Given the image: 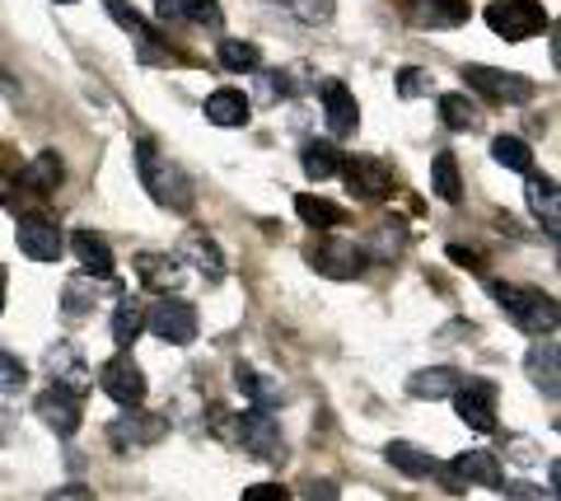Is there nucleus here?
Listing matches in <instances>:
<instances>
[{"label":"nucleus","instance_id":"obj_1","mask_svg":"<svg viewBox=\"0 0 561 501\" xmlns=\"http://www.w3.org/2000/svg\"><path fill=\"white\" fill-rule=\"evenodd\" d=\"M491 300H496L505 309V319H511L515 328H524V333H552L557 319H561V309L557 300L548 296V291H534V286H515V282H491Z\"/></svg>","mask_w":561,"mask_h":501},{"label":"nucleus","instance_id":"obj_2","mask_svg":"<svg viewBox=\"0 0 561 501\" xmlns=\"http://www.w3.org/2000/svg\"><path fill=\"white\" fill-rule=\"evenodd\" d=\"M136 174H140V183H146V193L160 206H169V212H187V206H192L187 174L173 160H164V155L154 150V141L136 146Z\"/></svg>","mask_w":561,"mask_h":501},{"label":"nucleus","instance_id":"obj_3","mask_svg":"<svg viewBox=\"0 0 561 501\" xmlns=\"http://www.w3.org/2000/svg\"><path fill=\"white\" fill-rule=\"evenodd\" d=\"M486 24L491 33H501L505 43H529L538 33H548L552 20L538 0H491L486 5Z\"/></svg>","mask_w":561,"mask_h":501},{"label":"nucleus","instance_id":"obj_4","mask_svg":"<svg viewBox=\"0 0 561 501\" xmlns=\"http://www.w3.org/2000/svg\"><path fill=\"white\" fill-rule=\"evenodd\" d=\"M234 441H239L253 459H267V464L286 459V436H280V422L272 418V412H262V408H249V412H243V418L234 422Z\"/></svg>","mask_w":561,"mask_h":501},{"label":"nucleus","instance_id":"obj_5","mask_svg":"<svg viewBox=\"0 0 561 501\" xmlns=\"http://www.w3.org/2000/svg\"><path fill=\"white\" fill-rule=\"evenodd\" d=\"M146 328L160 342H169V348H187V342H197V309H192L187 300L164 296L160 305L146 309Z\"/></svg>","mask_w":561,"mask_h":501},{"label":"nucleus","instance_id":"obj_6","mask_svg":"<svg viewBox=\"0 0 561 501\" xmlns=\"http://www.w3.org/2000/svg\"><path fill=\"white\" fill-rule=\"evenodd\" d=\"M365 263H370V258H365L356 239H319V244L309 249V267L332 276V282H356Z\"/></svg>","mask_w":561,"mask_h":501},{"label":"nucleus","instance_id":"obj_7","mask_svg":"<svg viewBox=\"0 0 561 501\" xmlns=\"http://www.w3.org/2000/svg\"><path fill=\"white\" fill-rule=\"evenodd\" d=\"M342 179L351 187V197H360V202H383L398 187L393 179V169L375 160V155H356V160H342Z\"/></svg>","mask_w":561,"mask_h":501},{"label":"nucleus","instance_id":"obj_8","mask_svg":"<svg viewBox=\"0 0 561 501\" xmlns=\"http://www.w3.org/2000/svg\"><path fill=\"white\" fill-rule=\"evenodd\" d=\"M99 385H103V394H108L113 403H122V408H140L146 403V371L131 361V352H117L108 366L99 371Z\"/></svg>","mask_w":561,"mask_h":501},{"label":"nucleus","instance_id":"obj_9","mask_svg":"<svg viewBox=\"0 0 561 501\" xmlns=\"http://www.w3.org/2000/svg\"><path fill=\"white\" fill-rule=\"evenodd\" d=\"M14 239H20V253L33 258V263H57L66 239H61V226L47 216H20V230H14Z\"/></svg>","mask_w":561,"mask_h":501},{"label":"nucleus","instance_id":"obj_10","mask_svg":"<svg viewBox=\"0 0 561 501\" xmlns=\"http://www.w3.org/2000/svg\"><path fill=\"white\" fill-rule=\"evenodd\" d=\"M463 80L472 90H482L486 99H501V103H529L538 94L534 80L511 76V71H491V66H463Z\"/></svg>","mask_w":561,"mask_h":501},{"label":"nucleus","instance_id":"obj_11","mask_svg":"<svg viewBox=\"0 0 561 501\" xmlns=\"http://www.w3.org/2000/svg\"><path fill=\"white\" fill-rule=\"evenodd\" d=\"M454 412H459V422L472 426V431H491L496 426V389L486 385V379H468L454 394Z\"/></svg>","mask_w":561,"mask_h":501},{"label":"nucleus","instance_id":"obj_12","mask_svg":"<svg viewBox=\"0 0 561 501\" xmlns=\"http://www.w3.org/2000/svg\"><path fill=\"white\" fill-rule=\"evenodd\" d=\"M33 412H38L43 426H47V431H57V436H76V431H80V418H84L76 394H70V389H57V385L38 394Z\"/></svg>","mask_w":561,"mask_h":501},{"label":"nucleus","instance_id":"obj_13","mask_svg":"<svg viewBox=\"0 0 561 501\" xmlns=\"http://www.w3.org/2000/svg\"><path fill=\"white\" fill-rule=\"evenodd\" d=\"M160 436H164V422L150 418V412H140V408H127V418H117L108 426V441L117 451H140V445H154Z\"/></svg>","mask_w":561,"mask_h":501},{"label":"nucleus","instance_id":"obj_14","mask_svg":"<svg viewBox=\"0 0 561 501\" xmlns=\"http://www.w3.org/2000/svg\"><path fill=\"white\" fill-rule=\"evenodd\" d=\"M319 94H323V117H328V132H332V136H356V127H360L356 94H351L342 80H328Z\"/></svg>","mask_w":561,"mask_h":501},{"label":"nucleus","instance_id":"obj_15","mask_svg":"<svg viewBox=\"0 0 561 501\" xmlns=\"http://www.w3.org/2000/svg\"><path fill=\"white\" fill-rule=\"evenodd\" d=\"M557 366H561V352H557L552 338H538L529 348V356H524V371H529L534 389H542L548 399H557V394H561V371Z\"/></svg>","mask_w":561,"mask_h":501},{"label":"nucleus","instance_id":"obj_16","mask_svg":"<svg viewBox=\"0 0 561 501\" xmlns=\"http://www.w3.org/2000/svg\"><path fill=\"white\" fill-rule=\"evenodd\" d=\"M70 249H76L84 276H99V282H108V276L117 272V258L108 249V239L94 235V230H76V235H70Z\"/></svg>","mask_w":561,"mask_h":501},{"label":"nucleus","instance_id":"obj_17","mask_svg":"<svg viewBox=\"0 0 561 501\" xmlns=\"http://www.w3.org/2000/svg\"><path fill=\"white\" fill-rule=\"evenodd\" d=\"M103 5H108L113 20L131 33V43L140 47V61H164V52L154 47V29L140 20V10H136V5H127V0H103Z\"/></svg>","mask_w":561,"mask_h":501},{"label":"nucleus","instance_id":"obj_18","mask_svg":"<svg viewBox=\"0 0 561 501\" xmlns=\"http://www.w3.org/2000/svg\"><path fill=\"white\" fill-rule=\"evenodd\" d=\"M408 14L426 29H459L468 24V0H408Z\"/></svg>","mask_w":561,"mask_h":501},{"label":"nucleus","instance_id":"obj_19","mask_svg":"<svg viewBox=\"0 0 561 501\" xmlns=\"http://www.w3.org/2000/svg\"><path fill=\"white\" fill-rule=\"evenodd\" d=\"M524 197H529V212L548 226V235H557L561 226V197H557V179L548 174H529V183H524Z\"/></svg>","mask_w":561,"mask_h":501},{"label":"nucleus","instance_id":"obj_20","mask_svg":"<svg viewBox=\"0 0 561 501\" xmlns=\"http://www.w3.org/2000/svg\"><path fill=\"white\" fill-rule=\"evenodd\" d=\"M206 123H216V127H249V117H253V103L243 99L239 90H216V94H206Z\"/></svg>","mask_w":561,"mask_h":501},{"label":"nucleus","instance_id":"obj_21","mask_svg":"<svg viewBox=\"0 0 561 501\" xmlns=\"http://www.w3.org/2000/svg\"><path fill=\"white\" fill-rule=\"evenodd\" d=\"M47 371H51V385H57V389H70L76 399H80V389L90 385V366L80 361L76 348H51V352H47Z\"/></svg>","mask_w":561,"mask_h":501},{"label":"nucleus","instance_id":"obj_22","mask_svg":"<svg viewBox=\"0 0 561 501\" xmlns=\"http://www.w3.org/2000/svg\"><path fill=\"white\" fill-rule=\"evenodd\" d=\"M459 385H463V375L459 371H449V366H431V371H416L412 379H408V394L412 399H454L459 394Z\"/></svg>","mask_w":561,"mask_h":501},{"label":"nucleus","instance_id":"obj_23","mask_svg":"<svg viewBox=\"0 0 561 501\" xmlns=\"http://www.w3.org/2000/svg\"><path fill=\"white\" fill-rule=\"evenodd\" d=\"M183 258L206 276V282H220V276H225V253H220L216 239L202 235V230H192V235L183 239Z\"/></svg>","mask_w":561,"mask_h":501},{"label":"nucleus","instance_id":"obj_24","mask_svg":"<svg viewBox=\"0 0 561 501\" xmlns=\"http://www.w3.org/2000/svg\"><path fill=\"white\" fill-rule=\"evenodd\" d=\"M449 469L459 474L463 488H468V482H478V488H501V464H496V455H491V451H468V455L454 459Z\"/></svg>","mask_w":561,"mask_h":501},{"label":"nucleus","instance_id":"obj_25","mask_svg":"<svg viewBox=\"0 0 561 501\" xmlns=\"http://www.w3.org/2000/svg\"><path fill=\"white\" fill-rule=\"evenodd\" d=\"M61 179H66V164H61V155H57V150L33 155V160L24 164V174H20V183L33 187V193H57Z\"/></svg>","mask_w":561,"mask_h":501},{"label":"nucleus","instance_id":"obj_26","mask_svg":"<svg viewBox=\"0 0 561 501\" xmlns=\"http://www.w3.org/2000/svg\"><path fill=\"white\" fill-rule=\"evenodd\" d=\"M234 385H239L243 399H249L253 408H262V412H272V408L280 403V385H272L267 375L253 371V366H243V361L234 366Z\"/></svg>","mask_w":561,"mask_h":501},{"label":"nucleus","instance_id":"obj_27","mask_svg":"<svg viewBox=\"0 0 561 501\" xmlns=\"http://www.w3.org/2000/svg\"><path fill=\"white\" fill-rule=\"evenodd\" d=\"M295 216H300L309 230H337L342 220H346V212H342L337 202L313 197V193H300V197H295Z\"/></svg>","mask_w":561,"mask_h":501},{"label":"nucleus","instance_id":"obj_28","mask_svg":"<svg viewBox=\"0 0 561 501\" xmlns=\"http://www.w3.org/2000/svg\"><path fill=\"white\" fill-rule=\"evenodd\" d=\"M140 333H146V305H140L136 296H122L117 309H113V342L127 352Z\"/></svg>","mask_w":561,"mask_h":501},{"label":"nucleus","instance_id":"obj_29","mask_svg":"<svg viewBox=\"0 0 561 501\" xmlns=\"http://www.w3.org/2000/svg\"><path fill=\"white\" fill-rule=\"evenodd\" d=\"M431 193L440 197V202H463V179H459V160H454L449 150H440L431 160Z\"/></svg>","mask_w":561,"mask_h":501},{"label":"nucleus","instance_id":"obj_30","mask_svg":"<svg viewBox=\"0 0 561 501\" xmlns=\"http://www.w3.org/2000/svg\"><path fill=\"white\" fill-rule=\"evenodd\" d=\"M383 459H389L398 474H408V478H431L435 469H440V464H435L426 451H416V445H408V441L383 445Z\"/></svg>","mask_w":561,"mask_h":501},{"label":"nucleus","instance_id":"obj_31","mask_svg":"<svg viewBox=\"0 0 561 501\" xmlns=\"http://www.w3.org/2000/svg\"><path fill=\"white\" fill-rule=\"evenodd\" d=\"M136 267H140V282L154 286V291H173L179 286V276H183L179 258H160V253H140Z\"/></svg>","mask_w":561,"mask_h":501},{"label":"nucleus","instance_id":"obj_32","mask_svg":"<svg viewBox=\"0 0 561 501\" xmlns=\"http://www.w3.org/2000/svg\"><path fill=\"white\" fill-rule=\"evenodd\" d=\"M300 164H305V174H309L313 183L342 174V155H337V146H328V141H309V146L300 150Z\"/></svg>","mask_w":561,"mask_h":501},{"label":"nucleus","instance_id":"obj_33","mask_svg":"<svg viewBox=\"0 0 561 501\" xmlns=\"http://www.w3.org/2000/svg\"><path fill=\"white\" fill-rule=\"evenodd\" d=\"M491 160L501 169H515V174H534V150H529V141H519V136H496V141H491Z\"/></svg>","mask_w":561,"mask_h":501},{"label":"nucleus","instance_id":"obj_34","mask_svg":"<svg viewBox=\"0 0 561 501\" xmlns=\"http://www.w3.org/2000/svg\"><path fill=\"white\" fill-rule=\"evenodd\" d=\"M220 66L225 71H262V52L253 43H243V38H225L220 43Z\"/></svg>","mask_w":561,"mask_h":501},{"label":"nucleus","instance_id":"obj_35","mask_svg":"<svg viewBox=\"0 0 561 501\" xmlns=\"http://www.w3.org/2000/svg\"><path fill=\"white\" fill-rule=\"evenodd\" d=\"M440 117L449 132H472L478 127V113H472V103L463 94H440Z\"/></svg>","mask_w":561,"mask_h":501},{"label":"nucleus","instance_id":"obj_36","mask_svg":"<svg viewBox=\"0 0 561 501\" xmlns=\"http://www.w3.org/2000/svg\"><path fill=\"white\" fill-rule=\"evenodd\" d=\"M24 385H28V366L0 348V394H20Z\"/></svg>","mask_w":561,"mask_h":501},{"label":"nucleus","instance_id":"obj_37","mask_svg":"<svg viewBox=\"0 0 561 501\" xmlns=\"http://www.w3.org/2000/svg\"><path fill=\"white\" fill-rule=\"evenodd\" d=\"M183 20L206 24V29H225V10L216 0H183Z\"/></svg>","mask_w":561,"mask_h":501},{"label":"nucleus","instance_id":"obj_38","mask_svg":"<svg viewBox=\"0 0 561 501\" xmlns=\"http://www.w3.org/2000/svg\"><path fill=\"white\" fill-rule=\"evenodd\" d=\"M398 249H402V226L383 220V226L375 230V249H365V258H393Z\"/></svg>","mask_w":561,"mask_h":501},{"label":"nucleus","instance_id":"obj_39","mask_svg":"<svg viewBox=\"0 0 561 501\" xmlns=\"http://www.w3.org/2000/svg\"><path fill=\"white\" fill-rule=\"evenodd\" d=\"M435 90V76L431 71H416V66H408V71L398 76V94L402 99H416V94H431Z\"/></svg>","mask_w":561,"mask_h":501},{"label":"nucleus","instance_id":"obj_40","mask_svg":"<svg viewBox=\"0 0 561 501\" xmlns=\"http://www.w3.org/2000/svg\"><path fill=\"white\" fill-rule=\"evenodd\" d=\"M90 305H94V296H90V276H76V282H66V315H84Z\"/></svg>","mask_w":561,"mask_h":501},{"label":"nucleus","instance_id":"obj_41","mask_svg":"<svg viewBox=\"0 0 561 501\" xmlns=\"http://www.w3.org/2000/svg\"><path fill=\"white\" fill-rule=\"evenodd\" d=\"M290 10L300 14L305 24H328V20H332V10H337V5H332V0H290Z\"/></svg>","mask_w":561,"mask_h":501},{"label":"nucleus","instance_id":"obj_42","mask_svg":"<svg viewBox=\"0 0 561 501\" xmlns=\"http://www.w3.org/2000/svg\"><path fill=\"white\" fill-rule=\"evenodd\" d=\"M243 501H290V492L280 488V482H253V488L243 492Z\"/></svg>","mask_w":561,"mask_h":501},{"label":"nucleus","instance_id":"obj_43","mask_svg":"<svg viewBox=\"0 0 561 501\" xmlns=\"http://www.w3.org/2000/svg\"><path fill=\"white\" fill-rule=\"evenodd\" d=\"M305 501H337V482H328V478L305 482Z\"/></svg>","mask_w":561,"mask_h":501},{"label":"nucleus","instance_id":"obj_44","mask_svg":"<svg viewBox=\"0 0 561 501\" xmlns=\"http://www.w3.org/2000/svg\"><path fill=\"white\" fill-rule=\"evenodd\" d=\"M47 501H94V492L84 488V482H61V488L51 492Z\"/></svg>","mask_w":561,"mask_h":501},{"label":"nucleus","instance_id":"obj_45","mask_svg":"<svg viewBox=\"0 0 561 501\" xmlns=\"http://www.w3.org/2000/svg\"><path fill=\"white\" fill-rule=\"evenodd\" d=\"M154 14L160 24H183V0H154Z\"/></svg>","mask_w":561,"mask_h":501},{"label":"nucleus","instance_id":"obj_46","mask_svg":"<svg viewBox=\"0 0 561 501\" xmlns=\"http://www.w3.org/2000/svg\"><path fill=\"white\" fill-rule=\"evenodd\" d=\"M449 258H454V263H463V267H478V253H468V249H459V244L449 249Z\"/></svg>","mask_w":561,"mask_h":501},{"label":"nucleus","instance_id":"obj_47","mask_svg":"<svg viewBox=\"0 0 561 501\" xmlns=\"http://www.w3.org/2000/svg\"><path fill=\"white\" fill-rule=\"evenodd\" d=\"M0 315H5V272H0Z\"/></svg>","mask_w":561,"mask_h":501},{"label":"nucleus","instance_id":"obj_48","mask_svg":"<svg viewBox=\"0 0 561 501\" xmlns=\"http://www.w3.org/2000/svg\"><path fill=\"white\" fill-rule=\"evenodd\" d=\"M0 431H5V408H0Z\"/></svg>","mask_w":561,"mask_h":501},{"label":"nucleus","instance_id":"obj_49","mask_svg":"<svg viewBox=\"0 0 561 501\" xmlns=\"http://www.w3.org/2000/svg\"><path fill=\"white\" fill-rule=\"evenodd\" d=\"M272 5H290V0H272Z\"/></svg>","mask_w":561,"mask_h":501},{"label":"nucleus","instance_id":"obj_50","mask_svg":"<svg viewBox=\"0 0 561 501\" xmlns=\"http://www.w3.org/2000/svg\"><path fill=\"white\" fill-rule=\"evenodd\" d=\"M57 5H76V0H57Z\"/></svg>","mask_w":561,"mask_h":501}]
</instances>
